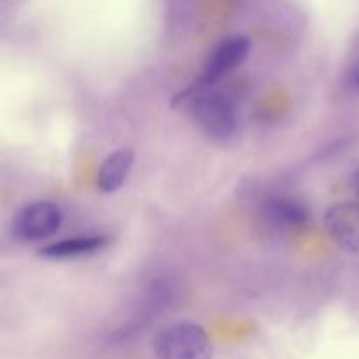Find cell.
<instances>
[{"mask_svg":"<svg viewBox=\"0 0 359 359\" xmlns=\"http://www.w3.org/2000/svg\"><path fill=\"white\" fill-rule=\"evenodd\" d=\"M158 359H210L212 342L196 323H175L158 333L153 342Z\"/></svg>","mask_w":359,"mask_h":359,"instance_id":"6da1fadb","label":"cell"},{"mask_svg":"<svg viewBox=\"0 0 359 359\" xmlns=\"http://www.w3.org/2000/svg\"><path fill=\"white\" fill-rule=\"evenodd\" d=\"M200 91L193 105V114L200 128L212 139H228L237 128V111L226 95L217 91H205V88L196 86Z\"/></svg>","mask_w":359,"mask_h":359,"instance_id":"7a4b0ae2","label":"cell"},{"mask_svg":"<svg viewBox=\"0 0 359 359\" xmlns=\"http://www.w3.org/2000/svg\"><path fill=\"white\" fill-rule=\"evenodd\" d=\"M63 214L56 203L41 200L25 205L11 221V235L18 242H39L62 228Z\"/></svg>","mask_w":359,"mask_h":359,"instance_id":"3957f363","label":"cell"},{"mask_svg":"<svg viewBox=\"0 0 359 359\" xmlns=\"http://www.w3.org/2000/svg\"><path fill=\"white\" fill-rule=\"evenodd\" d=\"M249 39L244 35H235V37L226 39L221 44L214 48L210 56L207 58L205 67H203L202 76L198 77L195 86L209 88L210 84L216 83L219 77L226 76L233 69H237L249 55Z\"/></svg>","mask_w":359,"mask_h":359,"instance_id":"277c9868","label":"cell"},{"mask_svg":"<svg viewBox=\"0 0 359 359\" xmlns=\"http://www.w3.org/2000/svg\"><path fill=\"white\" fill-rule=\"evenodd\" d=\"M330 238L351 255H359V203L342 202L330 207L325 214Z\"/></svg>","mask_w":359,"mask_h":359,"instance_id":"5b68a950","label":"cell"},{"mask_svg":"<svg viewBox=\"0 0 359 359\" xmlns=\"http://www.w3.org/2000/svg\"><path fill=\"white\" fill-rule=\"evenodd\" d=\"M262 219L276 230H297L311 219V212L298 198L273 196L263 203Z\"/></svg>","mask_w":359,"mask_h":359,"instance_id":"8992f818","label":"cell"},{"mask_svg":"<svg viewBox=\"0 0 359 359\" xmlns=\"http://www.w3.org/2000/svg\"><path fill=\"white\" fill-rule=\"evenodd\" d=\"M133 165L132 149H118L109 154L100 165L97 175V188L102 193H114L125 184Z\"/></svg>","mask_w":359,"mask_h":359,"instance_id":"52a82bcc","label":"cell"},{"mask_svg":"<svg viewBox=\"0 0 359 359\" xmlns=\"http://www.w3.org/2000/svg\"><path fill=\"white\" fill-rule=\"evenodd\" d=\"M109 245V238L105 235H90V237H76L65 238V241L53 242L39 251V255L51 259L76 258V256L93 255L102 251Z\"/></svg>","mask_w":359,"mask_h":359,"instance_id":"ba28073f","label":"cell"},{"mask_svg":"<svg viewBox=\"0 0 359 359\" xmlns=\"http://www.w3.org/2000/svg\"><path fill=\"white\" fill-rule=\"evenodd\" d=\"M353 182H354V188H356V191L359 193V172H356V174H354Z\"/></svg>","mask_w":359,"mask_h":359,"instance_id":"9c48e42d","label":"cell"},{"mask_svg":"<svg viewBox=\"0 0 359 359\" xmlns=\"http://www.w3.org/2000/svg\"><path fill=\"white\" fill-rule=\"evenodd\" d=\"M354 84L359 88V70L356 72V77H354Z\"/></svg>","mask_w":359,"mask_h":359,"instance_id":"30bf717a","label":"cell"}]
</instances>
